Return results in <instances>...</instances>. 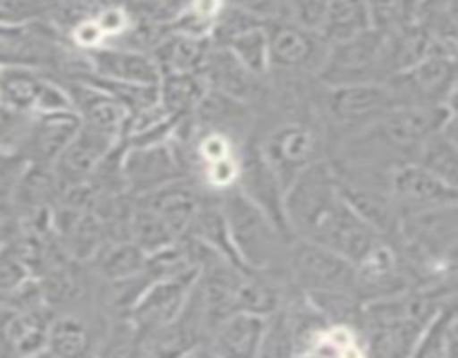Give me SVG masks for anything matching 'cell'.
I'll return each mask as SVG.
<instances>
[{
	"label": "cell",
	"mask_w": 458,
	"mask_h": 358,
	"mask_svg": "<svg viewBox=\"0 0 458 358\" xmlns=\"http://www.w3.org/2000/svg\"><path fill=\"white\" fill-rule=\"evenodd\" d=\"M219 204L240 267L244 271L286 276V253L293 240L237 188L219 195Z\"/></svg>",
	"instance_id": "1"
},
{
	"label": "cell",
	"mask_w": 458,
	"mask_h": 358,
	"mask_svg": "<svg viewBox=\"0 0 458 358\" xmlns=\"http://www.w3.org/2000/svg\"><path fill=\"white\" fill-rule=\"evenodd\" d=\"M403 106L389 83H356L322 88L316 97V115L327 137V148Z\"/></svg>",
	"instance_id": "2"
},
{
	"label": "cell",
	"mask_w": 458,
	"mask_h": 358,
	"mask_svg": "<svg viewBox=\"0 0 458 358\" xmlns=\"http://www.w3.org/2000/svg\"><path fill=\"white\" fill-rule=\"evenodd\" d=\"M253 143L282 188H289L309 166L327 159V137L318 116H280Z\"/></svg>",
	"instance_id": "3"
},
{
	"label": "cell",
	"mask_w": 458,
	"mask_h": 358,
	"mask_svg": "<svg viewBox=\"0 0 458 358\" xmlns=\"http://www.w3.org/2000/svg\"><path fill=\"white\" fill-rule=\"evenodd\" d=\"M396 47L389 31L369 30L356 38L329 47L318 74V85L338 88L356 83H389L398 74Z\"/></svg>",
	"instance_id": "4"
},
{
	"label": "cell",
	"mask_w": 458,
	"mask_h": 358,
	"mask_svg": "<svg viewBox=\"0 0 458 358\" xmlns=\"http://www.w3.org/2000/svg\"><path fill=\"white\" fill-rule=\"evenodd\" d=\"M284 271L289 277V285L304 298L334 294L356 295L353 264L340 255L331 253L325 246L293 240L289 244V253H286Z\"/></svg>",
	"instance_id": "5"
},
{
	"label": "cell",
	"mask_w": 458,
	"mask_h": 358,
	"mask_svg": "<svg viewBox=\"0 0 458 358\" xmlns=\"http://www.w3.org/2000/svg\"><path fill=\"white\" fill-rule=\"evenodd\" d=\"M403 106L445 107L456 97V52L432 43V49L416 65L389 81Z\"/></svg>",
	"instance_id": "6"
},
{
	"label": "cell",
	"mask_w": 458,
	"mask_h": 358,
	"mask_svg": "<svg viewBox=\"0 0 458 358\" xmlns=\"http://www.w3.org/2000/svg\"><path fill=\"white\" fill-rule=\"evenodd\" d=\"M268 43V76L273 79L316 81L329 47L318 34L291 22L267 25Z\"/></svg>",
	"instance_id": "7"
},
{
	"label": "cell",
	"mask_w": 458,
	"mask_h": 358,
	"mask_svg": "<svg viewBox=\"0 0 458 358\" xmlns=\"http://www.w3.org/2000/svg\"><path fill=\"white\" fill-rule=\"evenodd\" d=\"M183 177H188L186 166L173 139L143 146H128L121 141V182L125 195H148Z\"/></svg>",
	"instance_id": "8"
},
{
	"label": "cell",
	"mask_w": 458,
	"mask_h": 358,
	"mask_svg": "<svg viewBox=\"0 0 458 358\" xmlns=\"http://www.w3.org/2000/svg\"><path fill=\"white\" fill-rule=\"evenodd\" d=\"M389 197L401 222L411 215L447 209L458 204V188L434 177L419 164H403L389 173Z\"/></svg>",
	"instance_id": "9"
},
{
	"label": "cell",
	"mask_w": 458,
	"mask_h": 358,
	"mask_svg": "<svg viewBox=\"0 0 458 358\" xmlns=\"http://www.w3.org/2000/svg\"><path fill=\"white\" fill-rule=\"evenodd\" d=\"M0 103L30 116L72 110L63 85L30 67H0Z\"/></svg>",
	"instance_id": "10"
},
{
	"label": "cell",
	"mask_w": 458,
	"mask_h": 358,
	"mask_svg": "<svg viewBox=\"0 0 458 358\" xmlns=\"http://www.w3.org/2000/svg\"><path fill=\"white\" fill-rule=\"evenodd\" d=\"M195 282L197 271L152 282L123 318L141 336L155 334L157 329H161V327H165L179 316Z\"/></svg>",
	"instance_id": "11"
},
{
	"label": "cell",
	"mask_w": 458,
	"mask_h": 358,
	"mask_svg": "<svg viewBox=\"0 0 458 358\" xmlns=\"http://www.w3.org/2000/svg\"><path fill=\"white\" fill-rule=\"evenodd\" d=\"M110 322L83 311L56 313L49 322L45 349L54 358H97Z\"/></svg>",
	"instance_id": "12"
},
{
	"label": "cell",
	"mask_w": 458,
	"mask_h": 358,
	"mask_svg": "<svg viewBox=\"0 0 458 358\" xmlns=\"http://www.w3.org/2000/svg\"><path fill=\"white\" fill-rule=\"evenodd\" d=\"M81 128L79 116L74 110H58L45 112V115H34L30 121L25 143L18 155V159L31 166H43L52 168L58 157L63 155L72 139L76 137Z\"/></svg>",
	"instance_id": "13"
},
{
	"label": "cell",
	"mask_w": 458,
	"mask_h": 358,
	"mask_svg": "<svg viewBox=\"0 0 458 358\" xmlns=\"http://www.w3.org/2000/svg\"><path fill=\"white\" fill-rule=\"evenodd\" d=\"M116 139L107 137V134L97 132L92 128H85L81 125L76 137L72 139L70 146L63 150V155L58 157L56 164L52 166V175L56 179L58 195L67 188L81 186V183H88L89 177L94 175V170L101 166V161L114 150Z\"/></svg>",
	"instance_id": "14"
},
{
	"label": "cell",
	"mask_w": 458,
	"mask_h": 358,
	"mask_svg": "<svg viewBox=\"0 0 458 358\" xmlns=\"http://www.w3.org/2000/svg\"><path fill=\"white\" fill-rule=\"evenodd\" d=\"M58 83L65 90L67 101H70V107L74 110V115L79 116L81 125L97 130L101 134H107V137L116 139V141L123 139L128 115H125L123 107L110 94L94 88L92 83H88L83 79H67L58 81Z\"/></svg>",
	"instance_id": "15"
},
{
	"label": "cell",
	"mask_w": 458,
	"mask_h": 358,
	"mask_svg": "<svg viewBox=\"0 0 458 358\" xmlns=\"http://www.w3.org/2000/svg\"><path fill=\"white\" fill-rule=\"evenodd\" d=\"M201 76L210 92H217L233 101L246 103V106H253L267 94L268 79H258L255 74H250L226 47H217L213 43H210Z\"/></svg>",
	"instance_id": "16"
},
{
	"label": "cell",
	"mask_w": 458,
	"mask_h": 358,
	"mask_svg": "<svg viewBox=\"0 0 458 358\" xmlns=\"http://www.w3.org/2000/svg\"><path fill=\"white\" fill-rule=\"evenodd\" d=\"M83 56L85 65H88V76H94V79L146 85V88H155L159 83L161 72L150 54L103 45V47L83 52Z\"/></svg>",
	"instance_id": "17"
},
{
	"label": "cell",
	"mask_w": 458,
	"mask_h": 358,
	"mask_svg": "<svg viewBox=\"0 0 458 358\" xmlns=\"http://www.w3.org/2000/svg\"><path fill=\"white\" fill-rule=\"evenodd\" d=\"M267 316L235 311L213 327L204 345L219 358H259L262 356Z\"/></svg>",
	"instance_id": "18"
},
{
	"label": "cell",
	"mask_w": 458,
	"mask_h": 358,
	"mask_svg": "<svg viewBox=\"0 0 458 358\" xmlns=\"http://www.w3.org/2000/svg\"><path fill=\"white\" fill-rule=\"evenodd\" d=\"M204 195L206 192L197 186L195 179L183 177L134 200L150 209L157 217L164 219L174 235L182 237L191 226Z\"/></svg>",
	"instance_id": "19"
},
{
	"label": "cell",
	"mask_w": 458,
	"mask_h": 358,
	"mask_svg": "<svg viewBox=\"0 0 458 358\" xmlns=\"http://www.w3.org/2000/svg\"><path fill=\"white\" fill-rule=\"evenodd\" d=\"M414 164L458 188V143H456V116L447 119L437 132L429 134L420 146Z\"/></svg>",
	"instance_id": "20"
},
{
	"label": "cell",
	"mask_w": 458,
	"mask_h": 358,
	"mask_svg": "<svg viewBox=\"0 0 458 358\" xmlns=\"http://www.w3.org/2000/svg\"><path fill=\"white\" fill-rule=\"evenodd\" d=\"M89 271L98 277L106 286L119 285L139 276L148 264V253H143L132 242H106L89 260Z\"/></svg>",
	"instance_id": "21"
},
{
	"label": "cell",
	"mask_w": 458,
	"mask_h": 358,
	"mask_svg": "<svg viewBox=\"0 0 458 358\" xmlns=\"http://www.w3.org/2000/svg\"><path fill=\"white\" fill-rule=\"evenodd\" d=\"M208 52L210 40L186 38L168 31L150 56L155 58L161 74H201Z\"/></svg>",
	"instance_id": "22"
},
{
	"label": "cell",
	"mask_w": 458,
	"mask_h": 358,
	"mask_svg": "<svg viewBox=\"0 0 458 358\" xmlns=\"http://www.w3.org/2000/svg\"><path fill=\"white\" fill-rule=\"evenodd\" d=\"M201 74H161L157 83V107L168 119L182 121L195 112L206 94Z\"/></svg>",
	"instance_id": "23"
},
{
	"label": "cell",
	"mask_w": 458,
	"mask_h": 358,
	"mask_svg": "<svg viewBox=\"0 0 458 358\" xmlns=\"http://www.w3.org/2000/svg\"><path fill=\"white\" fill-rule=\"evenodd\" d=\"M371 30L369 21V3L360 0H334L327 3L325 21L320 27V38L325 40L327 47L347 43L356 36L365 34Z\"/></svg>",
	"instance_id": "24"
},
{
	"label": "cell",
	"mask_w": 458,
	"mask_h": 358,
	"mask_svg": "<svg viewBox=\"0 0 458 358\" xmlns=\"http://www.w3.org/2000/svg\"><path fill=\"white\" fill-rule=\"evenodd\" d=\"M179 237L170 231V226L164 219L157 217L150 209L139 204L132 197V210H130L128 222V242L139 246L143 253L152 255L173 246Z\"/></svg>",
	"instance_id": "25"
},
{
	"label": "cell",
	"mask_w": 458,
	"mask_h": 358,
	"mask_svg": "<svg viewBox=\"0 0 458 358\" xmlns=\"http://www.w3.org/2000/svg\"><path fill=\"white\" fill-rule=\"evenodd\" d=\"M407 358H456V304L425 327Z\"/></svg>",
	"instance_id": "26"
},
{
	"label": "cell",
	"mask_w": 458,
	"mask_h": 358,
	"mask_svg": "<svg viewBox=\"0 0 458 358\" xmlns=\"http://www.w3.org/2000/svg\"><path fill=\"white\" fill-rule=\"evenodd\" d=\"M222 4L219 3H186L177 12L174 21L170 22L168 31L177 36H186V38H199L210 40L213 34L215 18Z\"/></svg>",
	"instance_id": "27"
},
{
	"label": "cell",
	"mask_w": 458,
	"mask_h": 358,
	"mask_svg": "<svg viewBox=\"0 0 458 358\" xmlns=\"http://www.w3.org/2000/svg\"><path fill=\"white\" fill-rule=\"evenodd\" d=\"M224 47L258 79H268V43H267V27H258L246 34H240L226 43Z\"/></svg>",
	"instance_id": "28"
},
{
	"label": "cell",
	"mask_w": 458,
	"mask_h": 358,
	"mask_svg": "<svg viewBox=\"0 0 458 358\" xmlns=\"http://www.w3.org/2000/svg\"><path fill=\"white\" fill-rule=\"evenodd\" d=\"M30 115H22V112H16L0 103V155L18 159L27 130H30Z\"/></svg>",
	"instance_id": "29"
},
{
	"label": "cell",
	"mask_w": 458,
	"mask_h": 358,
	"mask_svg": "<svg viewBox=\"0 0 458 358\" xmlns=\"http://www.w3.org/2000/svg\"><path fill=\"white\" fill-rule=\"evenodd\" d=\"M52 3L38 0H0V27H21L45 21Z\"/></svg>",
	"instance_id": "30"
},
{
	"label": "cell",
	"mask_w": 458,
	"mask_h": 358,
	"mask_svg": "<svg viewBox=\"0 0 458 358\" xmlns=\"http://www.w3.org/2000/svg\"><path fill=\"white\" fill-rule=\"evenodd\" d=\"M12 183H0V246L9 244L21 233V217L12 197Z\"/></svg>",
	"instance_id": "31"
},
{
	"label": "cell",
	"mask_w": 458,
	"mask_h": 358,
	"mask_svg": "<svg viewBox=\"0 0 458 358\" xmlns=\"http://www.w3.org/2000/svg\"><path fill=\"white\" fill-rule=\"evenodd\" d=\"M22 164H25V161H21V159L3 161V164H0V183L13 182V179H16V175L21 173Z\"/></svg>",
	"instance_id": "32"
},
{
	"label": "cell",
	"mask_w": 458,
	"mask_h": 358,
	"mask_svg": "<svg viewBox=\"0 0 458 358\" xmlns=\"http://www.w3.org/2000/svg\"><path fill=\"white\" fill-rule=\"evenodd\" d=\"M182 358H219V356L208 347V345H197V347L188 349Z\"/></svg>",
	"instance_id": "33"
},
{
	"label": "cell",
	"mask_w": 458,
	"mask_h": 358,
	"mask_svg": "<svg viewBox=\"0 0 458 358\" xmlns=\"http://www.w3.org/2000/svg\"><path fill=\"white\" fill-rule=\"evenodd\" d=\"M25 358H54V356L47 352V349H40V352L31 354V356H25Z\"/></svg>",
	"instance_id": "34"
},
{
	"label": "cell",
	"mask_w": 458,
	"mask_h": 358,
	"mask_svg": "<svg viewBox=\"0 0 458 358\" xmlns=\"http://www.w3.org/2000/svg\"><path fill=\"white\" fill-rule=\"evenodd\" d=\"M7 159H16V157H4V155H0V164H3V161H7Z\"/></svg>",
	"instance_id": "35"
},
{
	"label": "cell",
	"mask_w": 458,
	"mask_h": 358,
	"mask_svg": "<svg viewBox=\"0 0 458 358\" xmlns=\"http://www.w3.org/2000/svg\"><path fill=\"white\" fill-rule=\"evenodd\" d=\"M0 249H3V246H0Z\"/></svg>",
	"instance_id": "36"
}]
</instances>
